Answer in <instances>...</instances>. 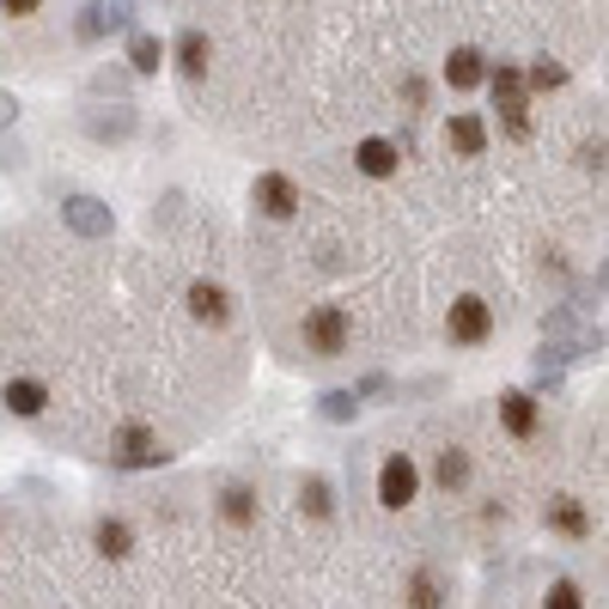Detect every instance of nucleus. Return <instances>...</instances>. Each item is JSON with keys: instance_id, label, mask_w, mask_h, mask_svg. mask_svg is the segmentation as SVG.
Returning a JSON list of instances; mask_svg holds the SVG:
<instances>
[{"instance_id": "2", "label": "nucleus", "mask_w": 609, "mask_h": 609, "mask_svg": "<svg viewBox=\"0 0 609 609\" xmlns=\"http://www.w3.org/2000/svg\"><path fill=\"white\" fill-rule=\"evenodd\" d=\"M110 464L117 469H159V464H171V451H165V439L153 433V427H117Z\"/></svg>"}, {"instance_id": "21", "label": "nucleus", "mask_w": 609, "mask_h": 609, "mask_svg": "<svg viewBox=\"0 0 609 609\" xmlns=\"http://www.w3.org/2000/svg\"><path fill=\"white\" fill-rule=\"evenodd\" d=\"M567 359H573L567 342H543L536 347V385H555L561 372H567Z\"/></svg>"}, {"instance_id": "31", "label": "nucleus", "mask_w": 609, "mask_h": 609, "mask_svg": "<svg viewBox=\"0 0 609 609\" xmlns=\"http://www.w3.org/2000/svg\"><path fill=\"white\" fill-rule=\"evenodd\" d=\"M37 7H43V0H0V13H13V19H31Z\"/></svg>"}, {"instance_id": "19", "label": "nucleus", "mask_w": 609, "mask_h": 609, "mask_svg": "<svg viewBox=\"0 0 609 609\" xmlns=\"http://www.w3.org/2000/svg\"><path fill=\"white\" fill-rule=\"evenodd\" d=\"M177 67H184V80H201V74H208V37H201V31H184V37H177Z\"/></svg>"}, {"instance_id": "3", "label": "nucleus", "mask_w": 609, "mask_h": 609, "mask_svg": "<svg viewBox=\"0 0 609 609\" xmlns=\"http://www.w3.org/2000/svg\"><path fill=\"white\" fill-rule=\"evenodd\" d=\"M445 335L457 347H481L494 335V304L481 299V292H464V299H451V311H445Z\"/></svg>"}, {"instance_id": "29", "label": "nucleus", "mask_w": 609, "mask_h": 609, "mask_svg": "<svg viewBox=\"0 0 609 609\" xmlns=\"http://www.w3.org/2000/svg\"><path fill=\"white\" fill-rule=\"evenodd\" d=\"M579 171L604 177V134H597V141H585V146H579Z\"/></svg>"}, {"instance_id": "16", "label": "nucleus", "mask_w": 609, "mask_h": 609, "mask_svg": "<svg viewBox=\"0 0 609 609\" xmlns=\"http://www.w3.org/2000/svg\"><path fill=\"white\" fill-rule=\"evenodd\" d=\"M92 543H98V555L122 561V555L134 549V530H129V518H98V524H92Z\"/></svg>"}, {"instance_id": "32", "label": "nucleus", "mask_w": 609, "mask_h": 609, "mask_svg": "<svg viewBox=\"0 0 609 609\" xmlns=\"http://www.w3.org/2000/svg\"><path fill=\"white\" fill-rule=\"evenodd\" d=\"M13 117H19V98L0 92V129H13Z\"/></svg>"}, {"instance_id": "27", "label": "nucleus", "mask_w": 609, "mask_h": 609, "mask_svg": "<svg viewBox=\"0 0 609 609\" xmlns=\"http://www.w3.org/2000/svg\"><path fill=\"white\" fill-rule=\"evenodd\" d=\"M500 129L512 134V141H530V104L524 98H506L500 104Z\"/></svg>"}, {"instance_id": "15", "label": "nucleus", "mask_w": 609, "mask_h": 609, "mask_svg": "<svg viewBox=\"0 0 609 609\" xmlns=\"http://www.w3.org/2000/svg\"><path fill=\"white\" fill-rule=\"evenodd\" d=\"M299 512L318 518V524H330V518H335V488H330V476H304V481H299Z\"/></svg>"}, {"instance_id": "23", "label": "nucleus", "mask_w": 609, "mask_h": 609, "mask_svg": "<svg viewBox=\"0 0 609 609\" xmlns=\"http://www.w3.org/2000/svg\"><path fill=\"white\" fill-rule=\"evenodd\" d=\"M318 414L342 427V421H354V414H359V397H354V390H323V397H318Z\"/></svg>"}, {"instance_id": "9", "label": "nucleus", "mask_w": 609, "mask_h": 609, "mask_svg": "<svg viewBox=\"0 0 609 609\" xmlns=\"http://www.w3.org/2000/svg\"><path fill=\"white\" fill-rule=\"evenodd\" d=\"M500 427L512 439H536V427H543L536 397H530V390H506V397H500Z\"/></svg>"}, {"instance_id": "5", "label": "nucleus", "mask_w": 609, "mask_h": 609, "mask_svg": "<svg viewBox=\"0 0 609 609\" xmlns=\"http://www.w3.org/2000/svg\"><path fill=\"white\" fill-rule=\"evenodd\" d=\"M251 201L268 213V220H292V213L304 208L299 184H292L287 171H263V177H256V184H251Z\"/></svg>"}, {"instance_id": "11", "label": "nucleus", "mask_w": 609, "mask_h": 609, "mask_svg": "<svg viewBox=\"0 0 609 609\" xmlns=\"http://www.w3.org/2000/svg\"><path fill=\"white\" fill-rule=\"evenodd\" d=\"M445 597H451V579L433 561H421V567L409 573V609H445Z\"/></svg>"}, {"instance_id": "17", "label": "nucleus", "mask_w": 609, "mask_h": 609, "mask_svg": "<svg viewBox=\"0 0 609 609\" xmlns=\"http://www.w3.org/2000/svg\"><path fill=\"white\" fill-rule=\"evenodd\" d=\"M129 67L141 74V80H153V74L165 67V43L153 37V31H134L129 37Z\"/></svg>"}, {"instance_id": "22", "label": "nucleus", "mask_w": 609, "mask_h": 609, "mask_svg": "<svg viewBox=\"0 0 609 609\" xmlns=\"http://www.w3.org/2000/svg\"><path fill=\"white\" fill-rule=\"evenodd\" d=\"M86 129H92L98 141H122V134H134V110H129V104H117L110 117H86Z\"/></svg>"}, {"instance_id": "14", "label": "nucleus", "mask_w": 609, "mask_h": 609, "mask_svg": "<svg viewBox=\"0 0 609 609\" xmlns=\"http://www.w3.org/2000/svg\"><path fill=\"white\" fill-rule=\"evenodd\" d=\"M445 141L457 146L464 159H481V153H488V122H481V117H469V110H457V117L445 122Z\"/></svg>"}, {"instance_id": "24", "label": "nucleus", "mask_w": 609, "mask_h": 609, "mask_svg": "<svg viewBox=\"0 0 609 609\" xmlns=\"http://www.w3.org/2000/svg\"><path fill=\"white\" fill-rule=\"evenodd\" d=\"M524 86H536V92H561V86H567V67L543 55V62H530V67H524Z\"/></svg>"}, {"instance_id": "7", "label": "nucleus", "mask_w": 609, "mask_h": 609, "mask_svg": "<svg viewBox=\"0 0 609 609\" xmlns=\"http://www.w3.org/2000/svg\"><path fill=\"white\" fill-rule=\"evenodd\" d=\"M62 220L74 225L80 239H110V225H117V213H110L98 196H67V201H62Z\"/></svg>"}, {"instance_id": "25", "label": "nucleus", "mask_w": 609, "mask_h": 609, "mask_svg": "<svg viewBox=\"0 0 609 609\" xmlns=\"http://www.w3.org/2000/svg\"><path fill=\"white\" fill-rule=\"evenodd\" d=\"M488 86H494V98H524V67H512V62H500V67H488Z\"/></svg>"}, {"instance_id": "13", "label": "nucleus", "mask_w": 609, "mask_h": 609, "mask_svg": "<svg viewBox=\"0 0 609 609\" xmlns=\"http://www.w3.org/2000/svg\"><path fill=\"white\" fill-rule=\"evenodd\" d=\"M543 518H549V530H561V536H573V543H585V536H591V512H585L573 494H555Z\"/></svg>"}, {"instance_id": "28", "label": "nucleus", "mask_w": 609, "mask_h": 609, "mask_svg": "<svg viewBox=\"0 0 609 609\" xmlns=\"http://www.w3.org/2000/svg\"><path fill=\"white\" fill-rule=\"evenodd\" d=\"M543 609H585L579 579H555V585H549V597H543Z\"/></svg>"}, {"instance_id": "12", "label": "nucleus", "mask_w": 609, "mask_h": 609, "mask_svg": "<svg viewBox=\"0 0 609 609\" xmlns=\"http://www.w3.org/2000/svg\"><path fill=\"white\" fill-rule=\"evenodd\" d=\"M445 86H451V92H476V86H488V55H481V49H451Z\"/></svg>"}, {"instance_id": "6", "label": "nucleus", "mask_w": 609, "mask_h": 609, "mask_svg": "<svg viewBox=\"0 0 609 609\" xmlns=\"http://www.w3.org/2000/svg\"><path fill=\"white\" fill-rule=\"evenodd\" d=\"M189 318L196 323H208V330H225L232 323V292L220 287V280H189Z\"/></svg>"}, {"instance_id": "26", "label": "nucleus", "mask_w": 609, "mask_h": 609, "mask_svg": "<svg viewBox=\"0 0 609 609\" xmlns=\"http://www.w3.org/2000/svg\"><path fill=\"white\" fill-rule=\"evenodd\" d=\"M74 31H80V43H98V37H104V31H110L104 0H86V7H80V25H74Z\"/></svg>"}, {"instance_id": "30", "label": "nucleus", "mask_w": 609, "mask_h": 609, "mask_svg": "<svg viewBox=\"0 0 609 609\" xmlns=\"http://www.w3.org/2000/svg\"><path fill=\"white\" fill-rule=\"evenodd\" d=\"M354 397L359 402H366V397H390V378H385V372H372V378H359V385H354Z\"/></svg>"}, {"instance_id": "18", "label": "nucleus", "mask_w": 609, "mask_h": 609, "mask_svg": "<svg viewBox=\"0 0 609 609\" xmlns=\"http://www.w3.org/2000/svg\"><path fill=\"white\" fill-rule=\"evenodd\" d=\"M220 518L225 524H239V530H251L256 524V494L244 488V481H232V488L220 494Z\"/></svg>"}, {"instance_id": "1", "label": "nucleus", "mask_w": 609, "mask_h": 609, "mask_svg": "<svg viewBox=\"0 0 609 609\" xmlns=\"http://www.w3.org/2000/svg\"><path fill=\"white\" fill-rule=\"evenodd\" d=\"M347 342H354V318L342 304H311L304 311V354L311 359H342Z\"/></svg>"}, {"instance_id": "8", "label": "nucleus", "mask_w": 609, "mask_h": 609, "mask_svg": "<svg viewBox=\"0 0 609 609\" xmlns=\"http://www.w3.org/2000/svg\"><path fill=\"white\" fill-rule=\"evenodd\" d=\"M0 402H7V414H19V421H43V409H49V385H43V378H7Z\"/></svg>"}, {"instance_id": "4", "label": "nucleus", "mask_w": 609, "mask_h": 609, "mask_svg": "<svg viewBox=\"0 0 609 609\" xmlns=\"http://www.w3.org/2000/svg\"><path fill=\"white\" fill-rule=\"evenodd\" d=\"M414 494H421L414 457L409 451H390L385 464H378V506H385V512H402V506H414Z\"/></svg>"}, {"instance_id": "20", "label": "nucleus", "mask_w": 609, "mask_h": 609, "mask_svg": "<svg viewBox=\"0 0 609 609\" xmlns=\"http://www.w3.org/2000/svg\"><path fill=\"white\" fill-rule=\"evenodd\" d=\"M433 476H439V488H445V494H457L469 481V457L457 445H445V451H439V464H433Z\"/></svg>"}, {"instance_id": "10", "label": "nucleus", "mask_w": 609, "mask_h": 609, "mask_svg": "<svg viewBox=\"0 0 609 609\" xmlns=\"http://www.w3.org/2000/svg\"><path fill=\"white\" fill-rule=\"evenodd\" d=\"M354 165H359L366 177H397L402 146H397V141H385V134H366V141L354 146Z\"/></svg>"}]
</instances>
